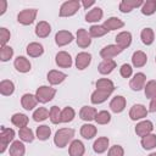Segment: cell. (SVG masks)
I'll list each match as a JSON object with an SVG mask.
<instances>
[{"label": "cell", "instance_id": "6da1fadb", "mask_svg": "<svg viewBox=\"0 0 156 156\" xmlns=\"http://www.w3.org/2000/svg\"><path fill=\"white\" fill-rule=\"evenodd\" d=\"M73 136H74V129H72V128H60L55 133L54 144L57 147L63 149V147L67 146L68 143H71L73 140Z\"/></svg>", "mask_w": 156, "mask_h": 156}, {"label": "cell", "instance_id": "7a4b0ae2", "mask_svg": "<svg viewBox=\"0 0 156 156\" xmlns=\"http://www.w3.org/2000/svg\"><path fill=\"white\" fill-rule=\"evenodd\" d=\"M82 6V2L79 0H68V1H65L61 7H60V11H58V15L60 17H71L73 15H76L78 12V10L80 9Z\"/></svg>", "mask_w": 156, "mask_h": 156}, {"label": "cell", "instance_id": "3957f363", "mask_svg": "<svg viewBox=\"0 0 156 156\" xmlns=\"http://www.w3.org/2000/svg\"><path fill=\"white\" fill-rule=\"evenodd\" d=\"M56 93H57L56 88H52V87H49V85H41V87H39L37 89L35 96L38 99V102L46 104V102H49V101H51L54 99Z\"/></svg>", "mask_w": 156, "mask_h": 156}, {"label": "cell", "instance_id": "277c9868", "mask_svg": "<svg viewBox=\"0 0 156 156\" xmlns=\"http://www.w3.org/2000/svg\"><path fill=\"white\" fill-rule=\"evenodd\" d=\"M13 139H15V130L12 128H6L2 126L0 132V154L5 152L9 144L12 143Z\"/></svg>", "mask_w": 156, "mask_h": 156}, {"label": "cell", "instance_id": "5b68a950", "mask_svg": "<svg viewBox=\"0 0 156 156\" xmlns=\"http://www.w3.org/2000/svg\"><path fill=\"white\" fill-rule=\"evenodd\" d=\"M38 10L37 9H26L22 10L18 15H17V21L18 23L23 24V26H29L34 22L35 17H37Z\"/></svg>", "mask_w": 156, "mask_h": 156}, {"label": "cell", "instance_id": "8992f818", "mask_svg": "<svg viewBox=\"0 0 156 156\" xmlns=\"http://www.w3.org/2000/svg\"><path fill=\"white\" fill-rule=\"evenodd\" d=\"M146 84V76L143 72H138L133 76V78L129 80V88L133 91H140L141 89H144Z\"/></svg>", "mask_w": 156, "mask_h": 156}, {"label": "cell", "instance_id": "52a82bcc", "mask_svg": "<svg viewBox=\"0 0 156 156\" xmlns=\"http://www.w3.org/2000/svg\"><path fill=\"white\" fill-rule=\"evenodd\" d=\"M147 113H149V110H147L144 105H141V104H135V105H133V106L130 107V110H129V118H130L132 121L143 119V118H145V117L147 116Z\"/></svg>", "mask_w": 156, "mask_h": 156}, {"label": "cell", "instance_id": "ba28073f", "mask_svg": "<svg viewBox=\"0 0 156 156\" xmlns=\"http://www.w3.org/2000/svg\"><path fill=\"white\" fill-rule=\"evenodd\" d=\"M76 41H77V45L79 48L87 49L91 44V37H90V34L87 29L79 28L77 30V34H76Z\"/></svg>", "mask_w": 156, "mask_h": 156}, {"label": "cell", "instance_id": "9c48e42d", "mask_svg": "<svg viewBox=\"0 0 156 156\" xmlns=\"http://www.w3.org/2000/svg\"><path fill=\"white\" fill-rule=\"evenodd\" d=\"M154 130V123L149 119H144V121H140L139 123H136L135 126V133L138 136L143 138V136H146L149 134H151Z\"/></svg>", "mask_w": 156, "mask_h": 156}, {"label": "cell", "instance_id": "30bf717a", "mask_svg": "<svg viewBox=\"0 0 156 156\" xmlns=\"http://www.w3.org/2000/svg\"><path fill=\"white\" fill-rule=\"evenodd\" d=\"M122 51H123V49H121L118 45H116V44H108V45L104 46L100 50V56L104 60H110V58L119 55Z\"/></svg>", "mask_w": 156, "mask_h": 156}, {"label": "cell", "instance_id": "8fae6325", "mask_svg": "<svg viewBox=\"0 0 156 156\" xmlns=\"http://www.w3.org/2000/svg\"><path fill=\"white\" fill-rule=\"evenodd\" d=\"M55 62L61 68H69L73 63L72 57L67 51H58L55 56Z\"/></svg>", "mask_w": 156, "mask_h": 156}, {"label": "cell", "instance_id": "7c38bea8", "mask_svg": "<svg viewBox=\"0 0 156 156\" xmlns=\"http://www.w3.org/2000/svg\"><path fill=\"white\" fill-rule=\"evenodd\" d=\"M73 39H74L73 34L68 30H58L55 34V43L57 46H65V45L72 43Z\"/></svg>", "mask_w": 156, "mask_h": 156}, {"label": "cell", "instance_id": "4fadbf2b", "mask_svg": "<svg viewBox=\"0 0 156 156\" xmlns=\"http://www.w3.org/2000/svg\"><path fill=\"white\" fill-rule=\"evenodd\" d=\"M91 62V54L87 52V51H82L78 52L76 56V67L80 71L85 69Z\"/></svg>", "mask_w": 156, "mask_h": 156}, {"label": "cell", "instance_id": "5bb4252c", "mask_svg": "<svg viewBox=\"0 0 156 156\" xmlns=\"http://www.w3.org/2000/svg\"><path fill=\"white\" fill-rule=\"evenodd\" d=\"M127 105V100L122 95H116L111 101H110V110L115 113H121Z\"/></svg>", "mask_w": 156, "mask_h": 156}, {"label": "cell", "instance_id": "9a60e30c", "mask_svg": "<svg viewBox=\"0 0 156 156\" xmlns=\"http://www.w3.org/2000/svg\"><path fill=\"white\" fill-rule=\"evenodd\" d=\"M115 40H116V45H118L121 49L124 50L132 44V33L127 32V30H123V32H121L116 35Z\"/></svg>", "mask_w": 156, "mask_h": 156}, {"label": "cell", "instance_id": "2e32d148", "mask_svg": "<svg viewBox=\"0 0 156 156\" xmlns=\"http://www.w3.org/2000/svg\"><path fill=\"white\" fill-rule=\"evenodd\" d=\"M67 78V74L61 72V71H57V69H51L48 72V76H46V79L48 82L51 84V85H57V84H61L65 79Z\"/></svg>", "mask_w": 156, "mask_h": 156}, {"label": "cell", "instance_id": "e0dca14e", "mask_svg": "<svg viewBox=\"0 0 156 156\" xmlns=\"http://www.w3.org/2000/svg\"><path fill=\"white\" fill-rule=\"evenodd\" d=\"M144 4L143 0H122L119 2V11L123 13H128L135 7H141Z\"/></svg>", "mask_w": 156, "mask_h": 156}, {"label": "cell", "instance_id": "ac0fdd59", "mask_svg": "<svg viewBox=\"0 0 156 156\" xmlns=\"http://www.w3.org/2000/svg\"><path fill=\"white\" fill-rule=\"evenodd\" d=\"M84 152H85V146L80 140L74 139L69 143V146H68L69 156H83Z\"/></svg>", "mask_w": 156, "mask_h": 156}, {"label": "cell", "instance_id": "d6986e66", "mask_svg": "<svg viewBox=\"0 0 156 156\" xmlns=\"http://www.w3.org/2000/svg\"><path fill=\"white\" fill-rule=\"evenodd\" d=\"M37 104H38L37 96L33 95V94H30V93H26V94H23L22 98H21V105H22V107H23L24 110H27V111L33 110V108L37 106Z\"/></svg>", "mask_w": 156, "mask_h": 156}, {"label": "cell", "instance_id": "ffe728a7", "mask_svg": "<svg viewBox=\"0 0 156 156\" xmlns=\"http://www.w3.org/2000/svg\"><path fill=\"white\" fill-rule=\"evenodd\" d=\"M13 66H15V68H16L18 72H21V73H27V72H29L30 68H32V65H30L29 60L26 58L24 56H17V57L15 58V61H13Z\"/></svg>", "mask_w": 156, "mask_h": 156}, {"label": "cell", "instance_id": "44dd1931", "mask_svg": "<svg viewBox=\"0 0 156 156\" xmlns=\"http://www.w3.org/2000/svg\"><path fill=\"white\" fill-rule=\"evenodd\" d=\"M147 62V56L144 51L141 50H136L133 52L132 55V65L136 68H140V67H144Z\"/></svg>", "mask_w": 156, "mask_h": 156}, {"label": "cell", "instance_id": "7402d4cb", "mask_svg": "<svg viewBox=\"0 0 156 156\" xmlns=\"http://www.w3.org/2000/svg\"><path fill=\"white\" fill-rule=\"evenodd\" d=\"M116 66H117V63H116V61L113 60V58H110V60H102L100 63H99V66H98V71H99V73L100 74H110L115 68H116Z\"/></svg>", "mask_w": 156, "mask_h": 156}, {"label": "cell", "instance_id": "603a6c76", "mask_svg": "<svg viewBox=\"0 0 156 156\" xmlns=\"http://www.w3.org/2000/svg\"><path fill=\"white\" fill-rule=\"evenodd\" d=\"M10 156H24L26 146L22 140H13L9 147Z\"/></svg>", "mask_w": 156, "mask_h": 156}, {"label": "cell", "instance_id": "cb8c5ba5", "mask_svg": "<svg viewBox=\"0 0 156 156\" xmlns=\"http://www.w3.org/2000/svg\"><path fill=\"white\" fill-rule=\"evenodd\" d=\"M98 111L95 107L93 106H83L79 111V117L80 119L85 121V122H90V121H94L95 119V116H96Z\"/></svg>", "mask_w": 156, "mask_h": 156}, {"label": "cell", "instance_id": "d4e9b609", "mask_svg": "<svg viewBox=\"0 0 156 156\" xmlns=\"http://www.w3.org/2000/svg\"><path fill=\"white\" fill-rule=\"evenodd\" d=\"M26 51H27L28 56H30V57H39L44 54V46L40 43L33 41V43H29L27 45Z\"/></svg>", "mask_w": 156, "mask_h": 156}, {"label": "cell", "instance_id": "484cf974", "mask_svg": "<svg viewBox=\"0 0 156 156\" xmlns=\"http://www.w3.org/2000/svg\"><path fill=\"white\" fill-rule=\"evenodd\" d=\"M110 95H111V93H107V91H104V90L95 89V90L91 93L90 101H91V104H94V105H99V104L105 102V101L110 98Z\"/></svg>", "mask_w": 156, "mask_h": 156}, {"label": "cell", "instance_id": "4316f807", "mask_svg": "<svg viewBox=\"0 0 156 156\" xmlns=\"http://www.w3.org/2000/svg\"><path fill=\"white\" fill-rule=\"evenodd\" d=\"M102 16H104L102 9L99 7V6H95V7H93L90 11H88V12L85 13V21H87V22H90V23H93V22H99V21L102 18Z\"/></svg>", "mask_w": 156, "mask_h": 156}, {"label": "cell", "instance_id": "83f0119b", "mask_svg": "<svg viewBox=\"0 0 156 156\" xmlns=\"http://www.w3.org/2000/svg\"><path fill=\"white\" fill-rule=\"evenodd\" d=\"M51 33V26L46 21H40L35 26V35L39 38H46Z\"/></svg>", "mask_w": 156, "mask_h": 156}, {"label": "cell", "instance_id": "f1b7e54d", "mask_svg": "<svg viewBox=\"0 0 156 156\" xmlns=\"http://www.w3.org/2000/svg\"><path fill=\"white\" fill-rule=\"evenodd\" d=\"M108 144H110V139L107 136H100L94 141L93 150L96 154H102L108 149Z\"/></svg>", "mask_w": 156, "mask_h": 156}, {"label": "cell", "instance_id": "f546056e", "mask_svg": "<svg viewBox=\"0 0 156 156\" xmlns=\"http://www.w3.org/2000/svg\"><path fill=\"white\" fill-rule=\"evenodd\" d=\"M95 85H96V89L104 90V91H107V93H111V94L115 90V84L108 78H100V79H98Z\"/></svg>", "mask_w": 156, "mask_h": 156}, {"label": "cell", "instance_id": "4dcf8cb0", "mask_svg": "<svg viewBox=\"0 0 156 156\" xmlns=\"http://www.w3.org/2000/svg\"><path fill=\"white\" fill-rule=\"evenodd\" d=\"M124 26V22L118 18V17H108L107 20H105L104 22V27L110 32V30H115V29H119Z\"/></svg>", "mask_w": 156, "mask_h": 156}, {"label": "cell", "instance_id": "1f68e13d", "mask_svg": "<svg viewBox=\"0 0 156 156\" xmlns=\"http://www.w3.org/2000/svg\"><path fill=\"white\" fill-rule=\"evenodd\" d=\"M98 133V129L94 124H90V123H84L82 127H80V135L84 138V139H93Z\"/></svg>", "mask_w": 156, "mask_h": 156}, {"label": "cell", "instance_id": "d6a6232c", "mask_svg": "<svg viewBox=\"0 0 156 156\" xmlns=\"http://www.w3.org/2000/svg\"><path fill=\"white\" fill-rule=\"evenodd\" d=\"M15 91V84L10 79H2L0 82V94L4 96H10Z\"/></svg>", "mask_w": 156, "mask_h": 156}, {"label": "cell", "instance_id": "836d02e7", "mask_svg": "<svg viewBox=\"0 0 156 156\" xmlns=\"http://www.w3.org/2000/svg\"><path fill=\"white\" fill-rule=\"evenodd\" d=\"M28 122H29V118H28L24 113H20V112H18V113H13L12 117H11V123H12L13 126L18 127V128H24V127H27Z\"/></svg>", "mask_w": 156, "mask_h": 156}, {"label": "cell", "instance_id": "e575fe53", "mask_svg": "<svg viewBox=\"0 0 156 156\" xmlns=\"http://www.w3.org/2000/svg\"><path fill=\"white\" fill-rule=\"evenodd\" d=\"M50 135H51V128H50L49 126H46V124L39 126V127L37 128V130H35V136H37L39 140H41V141L48 140V139L50 138Z\"/></svg>", "mask_w": 156, "mask_h": 156}, {"label": "cell", "instance_id": "d590c367", "mask_svg": "<svg viewBox=\"0 0 156 156\" xmlns=\"http://www.w3.org/2000/svg\"><path fill=\"white\" fill-rule=\"evenodd\" d=\"M140 144L143 146V149L145 150H152L154 147H156V134L151 133L146 136H143L140 140Z\"/></svg>", "mask_w": 156, "mask_h": 156}, {"label": "cell", "instance_id": "8d00e7d4", "mask_svg": "<svg viewBox=\"0 0 156 156\" xmlns=\"http://www.w3.org/2000/svg\"><path fill=\"white\" fill-rule=\"evenodd\" d=\"M76 117V111L71 106H66L61 110V123H68L72 122Z\"/></svg>", "mask_w": 156, "mask_h": 156}, {"label": "cell", "instance_id": "74e56055", "mask_svg": "<svg viewBox=\"0 0 156 156\" xmlns=\"http://www.w3.org/2000/svg\"><path fill=\"white\" fill-rule=\"evenodd\" d=\"M107 33H108V30L104 27V24H93L89 28V34L91 38H100Z\"/></svg>", "mask_w": 156, "mask_h": 156}, {"label": "cell", "instance_id": "f35d334b", "mask_svg": "<svg viewBox=\"0 0 156 156\" xmlns=\"http://www.w3.org/2000/svg\"><path fill=\"white\" fill-rule=\"evenodd\" d=\"M141 13L145 16H151L156 12V0H146L144 1L141 9H140Z\"/></svg>", "mask_w": 156, "mask_h": 156}, {"label": "cell", "instance_id": "ab89813d", "mask_svg": "<svg viewBox=\"0 0 156 156\" xmlns=\"http://www.w3.org/2000/svg\"><path fill=\"white\" fill-rule=\"evenodd\" d=\"M140 39L145 45H151L155 40V33L151 28H144L140 33Z\"/></svg>", "mask_w": 156, "mask_h": 156}, {"label": "cell", "instance_id": "60d3db41", "mask_svg": "<svg viewBox=\"0 0 156 156\" xmlns=\"http://www.w3.org/2000/svg\"><path fill=\"white\" fill-rule=\"evenodd\" d=\"M18 135H20V139L24 143H32L34 140V133L30 128L28 127H24V128H20L18 130Z\"/></svg>", "mask_w": 156, "mask_h": 156}, {"label": "cell", "instance_id": "b9f144b4", "mask_svg": "<svg viewBox=\"0 0 156 156\" xmlns=\"http://www.w3.org/2000/svg\"><path fill=\"white\" fill-rule=\"evenodd\" d=\"M49 113L50 112H49V110L46 107H38L33 112L32 117H33V121H35V122H43L49 117Z\"/></svg>", "mask_w": 156, "mask_h": 156}, {"label": "cell", "instance_id": "7bdbcfd3", "mask_svg": "<svg viewBox=\"0 0 156 156\" xmlns=\"http://www.w3.org/2000/svg\"><path fill=\"white\" fill-rule=\"evenodd\" d=\"M144 93H145V96L150 100L156 96V79H151L146 82L144 87Z\"/></svg>", "mask_w": 156, "mask_h": 156}, {"label": "cell", "instance_id": "ee69618b", "mask_svg": "<svg viewBox=\"0 0 156 156\" xmlns=\"http://www.w3.org/2000/svg\"><path fill=\"white\" fill-rule=\"evenodd\" d=\"M49 118L52 124H60L61 123V110L57 106H51L49 110Z\"/></svg>", "mask_w": 156, "mask_h": 156}, {"label": "cell", "instance_id": "f6af8a7d", "mask_svg": "<svg viewBox=\"0 0 156 156\" xmlns=\"http://www.w3.org/2000/svg\"><path fill=\"white\" fill-rule=\"evenodd\" d=\"M94 121H95L98 124H107V123H110V121H111V115H110V112L106 111V110L99 111V112L96 113Z\"/></svg>", "mask_w": 156, "mask_h": 156}, {"label": "cell", "instance_id": "bcb514c9", "mask_svg": "<svg viewBox=\"0 0 156 156\" xmlns=\"http://www.w3.org/2000/svg\"><path fill=\"white\" fill-rule=\"evenodd\" d=\"M13 56V49L10 45H5L0 48V60L2 62H6L9 60H11Z\"/></svg>", "mask_w": 156, "mask_h": 156}, {"label": "cell", "instance_id": "7dc6e473", "mask_svg": "<svg viewBox=\"0 0 156 156\" xmlns=\"http://www.w3.org/2000/svg\"><path fill=\"white\" fill-rule=\"evenodd\" d=\"M10 38H11L10 30L5 27H1L0 28V44H1V46L7 45V41L10 40Z\"/></svg>", "mask_w": 156, "mask_h": 156}, {"label": "cell", "instance_id": "c3c4849f", "mask_svg": "<svg viewBox=\"0 0 156 156\" xmlns=\"http://www.w3.org/2000/svg\"><path fill=\"white\" fill-rule=\"evenodd\" d=\"M119 74L123 77V78H130L132 74H133V68L129 63H123L119 68Z\"/></svg>", "mask_w": 156, "mask_h": 156}, {"label": "cell", "instance_id": "681fc988", "mask_svg": "<svg viewBox=\"0 0 156 156\" xmlns=\"http://www.w3.org/2000/svg\"><path fill=\"white\" fill-rule=\"evenodd\" d=\"M107 156H124V149L121 145H113L108 149Z\"/></svg>", "mask_w": 156, "mask_h": 156}, {"label": "cell", "instance_id": "f907efd6", "mask_svg": "<svg viewBox=\"0 0 156 156\" xmlns=\"http://www.w3.org/2000/svg\"><path fill=\"white\" fill-rule=\"evenodd\" d=\"M7 10V1L6 0H0V16H2Z\"/></svg>", "mask_w": 156, "mask_h": 156}, {"label": "cell", "instance_id": "816d5d0a", "mask_svg": "<svg viewBox=\"0 0 156 156\" xmlns=\"http://www.w3.org/2000/svg\"><path fill=\"white\" fill-rule=\"evenodd\" d=\"M149 112H156V96L150 100V104H149Z\"/></svg>", "mask_w": 156, "mask_h": 156}, {"label": "cell", "instance_id": "f5cc1de1", "mask_svg": "<svg viewBox=\"0 0 156 156\" xmlns=\"http://www.w3.org/2000/svg\"><path fill=\"white\" fill-rule=\"evenodd\" d=\"M93 5H95V1H94V0H83V1H82V6H83L84 9H89V7L93 6Z\"/></svg>", "mask_w": 156, "mask_h": 156}, {"label": "cell", "instance_id": "db71d44e", "mask_svg": "<svg viewBox=\"0 0 156 156\" xmlns=\"http://www.w3.org/2000/svg\"><path fill=\"white\" fill-rule=\"evenodd\" d=\"M149 156H156V152H151Z\"/></svg>", "mask_w": 156, "mask_h": 156}, {"label": "cell", "instance_id": "11a10c76", "mask_svg": "<svg viewBox=\"0 0 156 156\" xmlns=\"http://www.w3.org/2000/svg\"><path fill=\"white\" fill-rule=\"evenodd\" d=\"M155 62H156V56H155Z\"/></svg>", "mask_w": 156, "mask_h": 156}]
</instances>
